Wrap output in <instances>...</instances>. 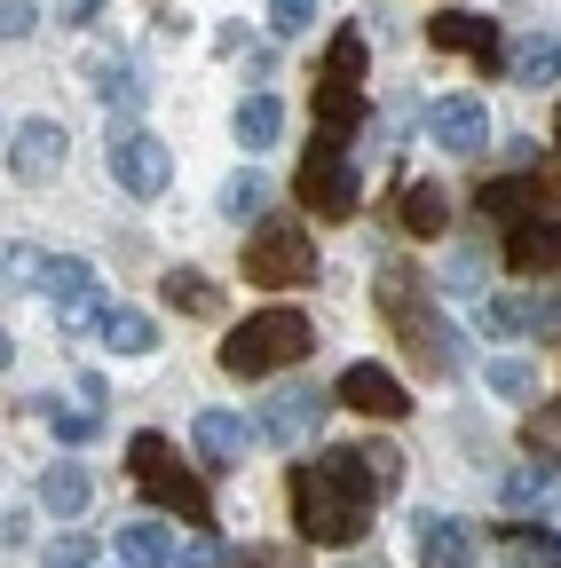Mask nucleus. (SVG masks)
I'll use <instances>...</instances> for the list:
<instances>
[{
  "label": "nucleus",
  "mask_w": 561,
  "mask_h": 568,
  "mask_svg": "<svg viewBox=\"0 0 561 568\" xmlns=\"http://www.w3.org/2000/svg\"><path fill=\"white\" fill-rule=\"evenodd\" d=\"M332 395H340L348 410H364V418H403V410H411V395H403V379H395L388 364H348Z\"/></svg>",
  "instance_id": "obj_12"
},
{
  "label": "nucleus",
  "mask_w": 561,
  "mask_h": 568,
  "mask_svg": "<svg viewBox=\"0 0 561 568\" xmlns=\"http://www.w3.org/2000/svg\"><path fill=\"white\" fill-rule=\"evenodd\" d=\"M428 134L443 142L451 159H474L482 142H490V111H482L474 95H435V103H428Z\"/></svg>",
  "instance_id": "obj_13"
},
{
  "label": "nucleus",
  "mask_w": 561,
  "mask_h": 568,
  "mask_svg": "<svg viewBox=\"0 0 561 568\" xmlns=\"http://www.w3.org/2000/svg\"><path fill=\"white\" fill-rule=\"evenodd\" d=\"M324 410H332V403H324L317 387H285V395H269V403H261V418H253V426H261L277 450H285V443H309V435H317Z\"/></svg>",
  "instance_id": "obj_11"
},
{
  "label": "nucleus",
  "mask_w": 561,
  "mask_h": 568,
  "mask_svg": "<svg viewBox=\"0 0 561 568\" xmlns=\"http://www.w3.org/2000/svg\"><path fill=\"white\" fill-rule=\"evenodd\" d=\"M490 332H561V293H522V301H490Z\"/></svg>",
  "instance_id": "obj_20"
},
{
  "label": "nucleus",
  "mask_w": 561,
  "mask_h": 568,
  "mask_svg": "<svg viewBox=\"0 0 561 568\" xmlns=\"http://www.w3.org/2000/svg\"><path fill=\"white\" fill-rule=\"evenodd\" d=\"M238 276H246V284H261V293H301V284H317V237H309V230H293L285 213H277V222H261V230L246 237Z\"/></svg>",
  "instance_id": "obj_4"
},
{
  "label": "nucleus",
  "mask_w": 561,
  "mask_h": 568,
  "mask_svg": "<svg viewBox=\"0 0 561 568\" xmlns=\"http://www.w3.org/2000/svg\"><path fill=\"white\" fill-rule=\"evenodd\" d=\"M111 174H119L127 197H167L174 190V159H167L159 134H119L111 142Z\"/></svg>",
  "instance_id": "obj_8"
},
{
  "label": "nucleus",
  "mask_w": 561,
  "mask_h": 568,
  "mask_svg": "<svg viewBox=\"0 0 561 568\" xmlns=\"http://www.w3.org/2000/svg\"><path fill=\"white\" fill-rule=\"evenodd\" d=\"M309 347H317V324H309L301 308H261V316L230 324V339H222V372H230V379H269V372L301 364Z\"/></svg>",
  "instance_id": "obj_3"
},
{
  "label": "nucleus",
  "mask_w": 561,
  "mask_h": 568,
  "mask_svg": "<svg viewBox=\"0 0 561 568\" xmlns=\"http://www.w3.org/2000/svg\"><path fill=\"white\" fill-rule=\"evenodd\" d=\"M190 443H198V458H206V466H238V458L253 450V426H246L238 410H198Z\"/></svg>",
  "instance_id": "obj_15"
},
{
  "label": "nucleus",
  "mask_w": 561,
  "mask_h": 568,
  "mask_svg": "<svg viewBox=\"0 0 561 568\" xmlns=\"http://www.w3.org/2000/svg\"><path fill=\"white\" fill-rule=\"evenodd\" d=\"M530 450H538V466H561V403L530 410Z\"/></svg>",
  "instance_id": "obj_34"
},
{
  "label": "nucleus",
  "mask_w": 561,
  "mask_h": 568,
  "mask_svg": "<svg viewBox=\"0 0 561 568\" xmlns=\"http://www.w3.org/2000/svg\"><path fill=\"white\" fill-rule=\"evenodd\" d=\"M277 190H269V174H222V190H214V213H222V222H261V205H269Z\"/></svg>",
  "instance_id": "obj_27"
},
{
  "label": "nucleus",
  "mask_w": 561,
  "mask_h": 568,
  "mask_svg": "<svg viewBox=\"0 0 561 568\" xmlns=\"http://www.w3.org/2000/svg\"><path fill=\"white\" fill-rule=\"evenodd\" d=\"M24 410L48 426V435H56L63 450H80V443H96V435H103V410H72V403H56V395H32Z\"/></svg>",
  "instance_id": "obj_23"
},
{
  "label": "nucleus",
  "mask_w": 561,
  "mask_h": 568,
  "mask_svg": "<svg viewBox=\"0 0 561 568\" xmlns=\"http://www.w3.org/2000/svg\"><path fill=\"white\" fill-rule=\"evenodd\" d=\"M111 545H119V560H127V568H174V560H182L174 529H167V521H151V514H143V521H127Z\"/></svg>",
  "instance_id": "obj_19"
},
{
  "label": "nucleus",
  "mask_w": 561,
  "mask_h": 568,
  "mask_svg": "<svg viewBox=\"0 0 561 568\" xmlns=\"http://www.w3.org/2000/svg\"><path fill=\"white\" fill-rule=\"evenodd\" d=\"M514 80H522V88H553V80H561V40H530L522 63H514Z\"/></svg>",
  "instance_id": "obj_33"
},
{
  "label": "nucleus",
  "mask_w": 561,
  "mask_h": 568,
  "mask_svg": "<svg viewBox=\"0 0 561 568\" xmlns=\"http://www.w3.org/2000/svg\"><path fill=\"white\" fill-rule=\"evenodd\" d=\"M127 474H134V489H143L159 514H174V521H206V481L174 458L167 435H134V443H127Z\"/></svg>",
  "instance_id": "obj_5"
},
{
  "label": "nucleus",
  "mask_w": 561,
  "mask_h": 568,
  "mask_svg": "<svg viewBox=\"0 0 561 568\" xmlns=\"http://www.w3.org/2000/svg\"><path fill=\"white\" fill-rule=\"evenodd\" d=\"M293 197H301L309 213H324V222H348V213H357L364 174H357V159H348V142H332V134L309 142L301 166H293Z\"/></svg>",
  "instance_id": "obj_6"
},
{
  "label": "nucleus",
  "mask_w": 561,
  "mask_h": 568,
  "mask_svg": "<svg viewBox=\"0 0 561 568\" xmlns=\"http://www.w3.org/2000/svg\"><path fill=\"white\" fill-rule=\"evenodd\" d=\"M88 95H103V111H119V119L143 111V88H134V71H127L111 48H96V55H88Z\"/></svg>",
  "instance_id": "obj_21"
},
{
  "label": "nucleus",
  "mask_w": 561,
  "mask_h": 568,
  "mask_svg": "<svg viewBox=\"0 0 561 568\" xmlns=\"http://www.w3.org/2000/svg\"><path fill=\"white\" fill-rule=\"evenodd\" d=\"M395 222H403L411 237H443V230H451V190H443V182H403V190H395Z\"/></svg>",
  "instance_id": "obj_17"
},
{
  "label": "nucleus",
  "mask_w": 561,
  "mask_h": 568,
  "mask_svg": "<svg viewBox=\"0 0 561 568\" xmlns=\"http://www.w3.org/2000/svg\"><path fill=\"white\" fill-rule=\"evenodd\" d=\"M40 24V9H32V0H0V40H24Z\"/></svg>",
  "instance_id": "obj_37"
},
{
  "label": "nucleus",
  "mask_w": 561,
  "mask_h": 568,
  "mask_svg": "<svg viewBox=\"0 0 561 568\" xmlns=\"http://www.w3.org/2000/svg\"><path fill=\"white\" fill-rule=\"evenodd\" d=\"M159 293H167L182 316H222V284H206L198 268H167V276H159Z\"/></svg>",
  "instance_id": "obj_28"
},
{
  "label": "nucleus",
  "mask_w": 561,
  "mask_h": 568,
  "mask_svg": "<svg viewBox=\"0 0 561 568\" xmlns=\"http://www.w3.org/2000/svg\"><path fill=\"white\" fill-rule=\"evenodd\" d=\"M96 339H103L111 355H151V347H159V324H151L143 308H103V316H96Z\"/></svg>",
  "instance_id": "obj_25"
},
{
  "label": "nucleus",
  "mask_w": 561,
  "mask_h": 568,
  "mask_svg": "<svg viewBox=\"0 0 561 568\" xmlns=\"http://www.w3.org/2000/svg\"><path fill=\"white\" fill-rule=\"evenodd\" d=\"M238 142L246 151H277V142H285V103H277L269 88L238 103Z\"/></svg>",
  "instance_id": "obj_26"
},
{
  "label": "nucleus",
  "mask_w": 561,
  "mask_h": 568,
  "mask_svg": "<svg viewBox=\"0 0 561 568\" xmlns=\"http://www.w3.org/2000/svg\"><path fill=\"white\" fill-rule=\"evenodd\" d=\"M380 316H388V324H395V339L411 347V372H428V379H451V372H459L451 324L435 316L428 284H419L411 268H380Z\"/></svg>",
  "instance_id": "obj_2"
},
{
  "label": "nucleus",
  "mask_w": 561,
  "mask_h": 568,
  "mask_svg": "<svg viewBox=\"0 0 561 568\" xmlns=\"http://www.w3.org/2000/svg\"><path fill=\"white\" fill-rule=\"evenodd\" d=\"M419 560L428 568H482V537L451 514H419Z\"/></svg>",
  "instance_id": "obj_14"
},
{
  "label": "nucleus",
  "mask_w": 561,
  "mask_h": 568,
  "mask_svg": "<svg viewBox=\"0 0 561 568\" xmlns=\"http://www.w3.org/2000/svg\"><path fill=\"white\" fill-rule=\"evenodd\" d=\"M103 17V0H72V24H96Z\"/></svg>",
  "instance_id": "obj_40"
},
{
  "label": "nucleus",
  "mask_w": 561,
  "mask_h": 568,
  "mask_svg": "<svg viewBox=\"0 0 561 568\" xmlns=\"http://www.w3.org/2000/svg\"><path fill=\"white\" fill-rule=\"evenodd\" d=\"M317 24V0H269V32L277 40H301Z\"/></svg>",
  "instance_id": "obj_35"
},
{
  "label": "nucleus",
  "mask_w": 561,
  "mask_h": 568,
  "mask_svg": "<svg viewBox=\"0 0 561 568\" xmlns=\"http://www.w3.org/2000/svg\"><path fill=\"white\" fill-rule=\"evenodd\" d=\"M285 489H293V529L309 545H357L372 529V506H380V489H372L357 450H324V458L293 466Z\"/></svg>",
  "instance_id": "obj_1"
},
{
  "label": "nucleus",
  "mask_w": 561,
  "mask_h": 568,
  "mask_svg": "<svg viewBox=\"0 0 561 568\" xmlns=\"http://www.w3.org/2000/svg\"><path fill=\"white\" fill-rule=\"evenodd\" d=\"M40 506H48V514H63V521L88 514V506H96V474H88L80 458H56V466L40 474Z\"/></svg>",
  "instance_id": "obj_18"
},
{
  "label": "nucleus",
  "mask_w": 561,
  "mask_h": 568,
  "mask_svg": "<svg viewBox=\"0 0 561 568\" xmlns=\"http://www.w3.org/2000/svg\"><path fill=\"white\" fill-rule=\"evenodd\" d=\"M507 568H561V537L553 529H514L507 537Z\"/></svg>",
  "instance_id": "obj_31"
},
{
  "label": "nucleus",
  "mask_w": 561,
  "mask_h": 568,
  "mask_svg": "<svg viewBox=\"0 0 561 568\" xmlns=\"http://www.w3.org/2000/svg\"><path fill=\"white\" fill-rule=\"evenodd\" d=\"M364 63H372L364 32H340V40H332V55H324V80H348V88H364Z\"/></svg>",
  "instance_id": "obj_32"
},
{
  "label": "nucleus",
  "mask_w": 561,
  "mask_h": 568,
  "mask_svg": "<svg viewBox=\"0 0 561 568\" xmlns=\"http://www.w3.org/2000/svg\"><path fill=\"white\" fill-rule=\"evenodd\" d=\"M24 284L63 308V332H96V316L111 308L103 284H96V268L72 261V253H24Z\"/></svg>",
  "instance_id": "obj_7"
},
{
  "label": "nucleus",
  "mask_w": 561,
  "mask_h": 568,
  "mask_svg": "<svg viewBox=\"0 0 561 568\" xmlns=\"http://www.w3.org/2000/svg\"><path fill=\"white\" fill-rule=\"evenodd\" d=\"M490 395H507V403H538V364H522V355H499V364H482Z\"/></svg>",
  "instance_id": "obj_30"
},
{
  "label": "nucleus",
  "mask_w": 561,
  "mask_h": 568,
  "mask_svg": "<svg viewBox=\"0 0 561 568\" xmlns=\"http://www.w3.org/2000/svg\"><path fill=\"white\" fill-rule=\"evenodd\" d=\"M553 489H561V466H538V458H530V466H507V481H499V497H507V506H514V514H530V506H545V497H553Z\"/></svg>",
  "instance_id": "obj_29"
},
{
  "label": "nucleus",
  "mask_w": 561,
  "mask_h": 568,
  "mask_svg": "<svg viewBox=\"0 0 561 568\" xmlns=\"http://www.w3.org/2000/svg\"><path fill=\"white\" fill-rule=\"evenodd\" d=\"M63 151H72V134H63L56 119H24L17 142H9V174L17 182H56L63 174Z\"/></svg>",
  "instance_id": "obj_10"
},
{
  "label": "nucleus",
  "mask_w": 561,
  "mask_h": 568,
  "mask_svg": "<svg viewBox=\"0 0 561 568\" xmlns=\"http://www.w3.org/2000/svg\"><path fill=\"white\" fill-rule=\"evenodd\" d=\"M507 261H514V276H561V205L507 230Z\"/></svg>",
  "instance_id": "obj_9"
},
{
  "label": "nucleus",
  "mask_w": 561,
  "mask_h": 568,
  "mask_svg": "<svg viewBox=\"0 0 561 568\" xmlns=\"http://www.w3.org/2000/svg\"><path fill=\"white\" fill-rule=\"evenodd\" d=\"M474 205H482V213H499V222L514 230V222H530V213H545L553 197H545V182H530V174H507V182H490Z\"/></svg>",
  "instance_id": "obj_22"
},
{
  "label": "nucleus",
  "mask_w": 561,
  "mask_h": 568,
  "mask_svg": "<svg viewBox=\"0 0 561 568\" xmlns=\"http://www.w3.org/2000/svg\"><path fill=\"white\" fill-rule=\"evenodd\" d=\"M182 568H230V545H222V537H198V545L182 552Z\"/></svg>",
  "instance_id": "obj_39"
},
{
  "label": "nucleus",
  "mask_w": 561,
  "mask_h": 568,
  "mask_svg": "<svg viewBox=\"0 0 561 568\" xmlns=\"http://www.w3.org/2000/svg\"><path fill=\"white\" fill-rule=\"evenodd\" d=\"M357 458H364V474H372V489H395V466H403V458H395L388 443H372V450H357Z\"/></svg>",
  "instance_id": "obj_38"
},
{
  "label": "nucleus",
  "mask_w": 561,
  "mask_h": 568,
  "mask_svg": "<svg viewBox=\"0 0 561 568\" xmlns=\"http://www.w3.org/2000/svg\"><path fill=\"white\" fill-rule=\"evenodd\" d=\"M428 40L451 48V55H474V63H499V24H490V17H467V9H443V17L428 24Z\"/></svg>",
  "instance_id": "obj_16"
},
{
  "label": "nucleus",
  "mask_w": 561,
  "mask_h": 568,
  "mask_svg": "<svg viewBox=\"0 0 561 568\" xmlns=\"http://www.w3.org/2000/svg\"><path fill=\"white\" fill-rule=\"evenodd\" d=\"M553 151H561V119H553Z\"/></svg>",
  "instance_id": "obj_42"
},
{
  "label": "nucleus",
  "mask_w": 561,
  "mask_h": 568,
  "mask_svg": "<svg viewBox=\"0 0 561 568\" xmlns=\"http://www.w3.org/2000/svg\"><path fill=\"white\" fill-rule=\"evenodd\" d=\"M9 355H17V339H9V332H0V372H9Z\"/></svg>",
  "instance_id": "obj_41"
},
{
  "label": "nucleus",
  "mask_w": 561,
  "mask_h": 568,
  "mask_svg": "<svg viewBox=\"0 0 561 568\" xmlns=\"http://www.w3.org/2000/svg\"><path fill=\"white\" fill-rule=\"evenodd\" d=\"M48 568H96V537H88V529L56 537V545H48Z\"/></svg>",
  "instance_id": "obj_36"
},
{
  "label": "nucleus",
  "mask_w": 561,
  "mask_h": 568,
  "mask_svg": "<svg viewBox=\"0 0 561 568\" xmlns=\"http://www.w3.org/2000/svg\"><path fill=\"white\" fill-rule=\"evenodd\" d=\"M364 126V88H348V80H317V134L348 142Z\"/></svg>",
  "instance_id": "obj_24"
}]
</instances>
